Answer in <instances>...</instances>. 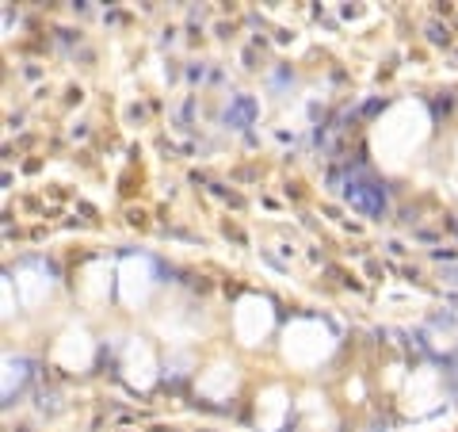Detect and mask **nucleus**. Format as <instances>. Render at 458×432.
Returning a JSON list of instances; mask_svg holds the SVG:
<instances>
[{
    "label": "nucleus",
    "mask_w": 458,
    "mask_h": 432,
    "mask_svg": "<svg viewBox=\"0 0 458 432\" xmlns=\"http://www.w3.org/2000/svg\"><path fill=\"white\" fill-rule=\"evenodd\" d=\"M344 195H347V203H351L355 210H363V214H371V218H378L382 210H386V191H382L378 184H371V180H347Z\"/></svg>",
    "instance_id": "obj_1"
},
{
    "label": "nucleus",
    "mask_w": 458,
    "mask_h": 432,
    "mask_svg": "<svg viewBox=\"0 0 458 432\" xmlns=\"http://www.w3.org/2000/svg\"><path fill=\"white\" fill-rule=\"evenodd\" d=\"M428 38H432V42H447V38H450V35H447V27H439V23H432V27H428Z\"/></svg>",
    "instance_id": "obj_3"
},
{
    "label": "nucleus",
    "mask_w": 458,
    "mask_h": 432,
    "mask_svg": "<svg viewBox=\"0 0 458 432\" xmlns=\"http://www.w3.org/2000/svg\"><path fill=\"white\" fill-rule=\"evenodd\" d=\"M252 115H256V104H252V100H244V96H237L233 107L225 111V122H229V126H248Z\"/></svg>",
    "instance_id": "obj_2"
}]
</instances>
